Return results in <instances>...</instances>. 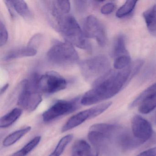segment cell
Instances as JSON below:
<instances>
[{
  "label": "cell",
  "mask_w": 156,
  "mask_h": 156,
  "mask_svg": "<svg viewBox=\"0 0 156 156\" xmlns=\"http://www.w3.org/2000/svg\"><path fill=\"white\" fill-rule=\"evenodd\" d=\"M79 106L78 98L71 100H59L44 112L43 120L45 122L52 121L62 116L75 111Z\"/></svg>",
  "instance_id": "obj_8"
},
{
  "label": "cell",
  "mask_w": 156,
  "mask_h": 156,
  "mask_svg": "<svg viewBox=\"0 0 156 156\" xmlns=\"http://www.w3.org/2000/svg\"><path fill=\"white\" fill-rule=\"evenodd\" d=\"M131 59L128 54L116 57L114 63V67L116 70H123L130 65Z\"/></svg>",
  "instance_id": "obj_22"
},
{
  "label": "cell",
  "mask_w": 156,
  "mask_h": 156,
  "mask_svg": "<svg viewBox=\"0 0 156 156\" xmlns=\"http://www.w3.org/2000/svg\"><path fill=\"white\" fill-rule=\"evenodd\" d=\"M115 4L112 2H108L102 6L100 11L102 14L108 15L112 13L115 9Z\"/></svg>",
  "instance_id": "obj_24"
},
{
  "label": "cell",
  "mask_w": 156,
  "mask_h": 156,
  "mask_svg": "<svg viewBox=\"0 0 156 156\" xmlns=\"http://www.w3.org/2000/svg\"><path fill=\"white\" fill-rule=\"evenodd\" d=\"M31 129V127L30 126H28L14 131L4 139L2 142L3 146L5 147H8L13 145L27 133H29Z\"/></svg>",
  "instance_id": "obj_17"
},
{
  "label": "cell",
  "mask_w": 156,
  "mask_h": 156,
  "mask_svg": "<svg viewBox=\"0 0 156 156\" xmlns=\"http://www.w3.org/2000/svg\"><path fill=\"white\" fill-rule=\"evenodd\" d=\"M156 108V94H151L142 99L139 105V111L142 114H147Z\"/></svg>",
  "instance_id": "obj_16"
},
{
  "label": "cell",
  "mask_w": 156,
  "mask_h": 156,
  "mask_svg": "<svg viewBox=\"0 0 156 156\" xmlns=\"http://www.w3.org/2000/svg\"><path fill=\"white\" fill-rule=\"evenodd\" d=\"M143 16L149 31L156 36V5L144 12Z\"/></svg>",
  "instance_id": "obj_13"
},
{
  "label": "cell",
  "mask_w": 156,
  "mask_h": 156,
  "mask_svg": "<svg viewBox=\"0 0 156 156\" xmlns=\"http://www.w3.org/2000/svg\"><path fill=\"white\" fill-rule=\"evenodd\" d=\"M56 30L72 45L80 49L90 51L91 46L80 25L71 15H63L55 21Z\"/></svg>",
  "instance_id": "obj_2"
},
{
  "label": "cell",
  "mask_w": 156,
  "mask_h": 156,
  "mask_svg": "<svg viewBox=\"0 0 156 156\" xmlns=\"http://www.w3.org/2000/svg\"><path fill=\"white\" fill-rule=\"evenodd\" d=\"M156 94V83L145 89L142 93H140L136 98L129 105L130 108H133L139 105L142 99L146 96L151 94Z\"/></svg>",
  "instance_id": "obj_21"
},
{
  "label": "cell",
  "mask_w": 156,
  "mask_h": 156,
  "mask_svg": "<svg viewBox=\"0 0 156 156\" xmlns=\"http://www.w3.org/2000/svg\"><path fill=\"white\" fill-rule=\"evenodd\" d=\"M39 91L45 94H52L66 88V80L54 71L47 72L39 77L37 83Z\"/></svg>",
  "instance_id": "obj_7"
},
{
  "label": "cell",
  "mask_w": 156,
  "mask_h": 156,
  "mask_svg": "<svg viewBox=\"0 0 156 156\" xmlns=\"http://www.w3.org/2000/svg\"><path fill=\"white\" fill-rule=\"evenodd\" d=\"M37 51L36 48L28 45L26 47L15 48L10 50L4 56V60L6 61L23 58L31 57L36 55Z\"/></svg>",
  "instance_id": "obj_11"
},
{
  "label": "cell",
  "mask_w": 156,
  "mask_h": 156,
  "mask_svg": "<svg viewBox=\"0 0 156 156\" xmlns=\"http://www.w3.org/2000/svg\"><path fill=\"white\" fill-rule=\"evenodd\" d=\"M137 1L129 0L126 1L117 11L116 16L117 18H121L129 15L132 12L136 4Z\"/></svg>",
  "instance_id": "obj_20"
},
{
  "label": "cell",
  "mask_w": 156,
  "mask_h": 156,
  "mask_svg": "<svg viewBox=\"0 0 156 156\" xmlns=\"http://www.w3.org/2000/svg\"><path fill=\"white\" fill-rule=\"evenodd\" d=\"M136 156H156V147L144 151Z\"/></svg>",
  "instance_id": "obj_25"
},
{
  "label": "cell",
  "mask_w": 156,
  "mask_h": 156,
  "mask_svg": "<svg viewBox=\"0 0 156 156\" xmlns=\"http://www.w3.org/2000/svg\"><path fill=\"white\" fill-rule=\"evenodd\" d=\"M131 75V64L123 70H109L94 82L93 88L84 94L80 103L91 105L111 98L132 79Z\"/></svg>",
  "instance_id": "obj_1"
},
{
  "label": "cell",
  "mask_w": 156,
  "mask_h": 156,
  "mask_svg": "<svg viewBox=\"0 0 156 156\" xmlns=\"http://www.w3.org/2000/svg\"><path fill=\"white\" fill-rule=\"evenodd\" d=\"M22 110L20 108H15L1 117L0 119V127L6 128L15 123L21 115Z\"/></svg>",
  "instance_id": "obj_15"
},
{
  "label": "cell",
  "mask_w": 156,
  "mask_h": 156,
  "mask_svg": "<svg viewBox=\"0 0 156 156\" xmlns=\"http://www.w3.org/2000/svg\"><path fill=\"white\" fill-rule=\"evenodd\" d=\"M111 102H107L81 111L71 117L62 129V132L71 130L80 126L88 119H92L105 112L112 105Z\"/></svg>",
  "instance_id": "obj_6"
},
{
  "label": "cell",
  "mask_w": 156,
  "mask_h": 156,
  "mask_svg": "<svg viewBox=\"0 0 156 156\" xmlns=\"http://www.w3.org/2000/svg\"><path fill=\"white\" fill-rule=\"evenodd\" d=\"M41 137L37 136L28 142L21 149L14 152L11 156H26L32 151L40 143Z\"/></svg>",
  "instance_id": "obj_19"
},
{
  "label": "cell",
  "mask_w": 156,
  "mask_h": 156,
  "mask_svg": "<svg viewBox=\"0 0 156 156\" xmlns=\"http://www.w3.org/2000/svg\"><path fill=\"white\" fill-rule=\"evenodd\" d=\"M49 156H60V155H58V154H57V153H56L55 151H53L52 153H51V154H50V155H49Z\"/></svg>",
  "instance_id": "obj_27"
},
{
  "label": "cell",
  "mask_w": 156,
  "mask_h": 156,
  "mask_svg": "<svg viewBox=\"0 0 156 156\" xmlns=\"http://www.w3.org/2000/svg\"><path fill=\"white\" fill-rule=\"evenodd\" d=\"M79 66L85 79L94 82L109 71L110 62L107 56L100 55L82 61Z\"/></svg>",
  "instance_id": "obj_4"
},
{
  "label": "cell",
  "mask_w": 156,
  "mask_h": 156,
  "mask_svg": "<svg viewBox=\"0 0 156 156\" xmlns=\"http://www.w3.org/2000/svg\"><path fill=\"white\" fill-rule=\"evenodd\" d=\"M38 79L37 75H34L30 79L23 81L18 98V105L29 112L34 111L42 101L37 86Z\"/></svg>",
  "instance_id": "obj_3"
},
{
  "label": "cell",
  "mask_w": 156,
  "mask_h": 156,
  "mask_svg": "<svg viewBox=\"0 0 156 156\" xmlns=\"http://www.w3.org/2000/svg\"><path fill=\"white\" fill-rule=\"evenodd\" d=\"M9 83H7L4 85L2 87L1 89V95H2V94H4V93L6 92V90L8 89V88H9Z\"/></svg>",
  "instance_id": "obj_26"
},
{
  "label": "cell",
  "mask_w": 156,
  "mask_h": 156,
  "mask_svg": "<svg viewBox=\"0 0 156 156\" xmlns=\"http://www.w3.org/2000/svg\"><path fill=\"white\" fill-rule=\"evenodd\" d=\"M6 4L13 8L14 10L23 18L30 19L31 13L27 3L23 0H8L5 1Z\"/></svg>",
  "instance_id": "obj_12"
},
{
  "label": "cell",
  "mask_w": 156,
  "mask_h": 156,
  "mask_svg": "<svg viewBox=\"0 0 156 156\" xmlns=\"http://www.w3.org/2000/svg\"><path fill=\"white\" fill-rule=\"evenodd\" d=\"M47 56L50 62L57 65H70L79 60L78 53L73 45L67 42H58L53 45Z\"/></svg>",
  "instance_id": "obj_5"
},
{
  "label": "cell",
  "mask_w": 156,
  "mask_h": 156,
  "mask_svg": "<svg viewBox=\"0 0 156 156\" xmlns=\"http://www.w3.org/2000/svg\"><path fill=\"white\" fill-rule=\"evenodd\" d=\"M132 133L135 138L142 143L148 140L152 135V128L147 119L139 115H135L131 121Z\"/></svg>",
  "instance_id": "obj_10"
},
{
  "label": "cell",
  "mask_w": 156,
  "mask_h": 156,
  "mask_svg": "<svg viewBox=\"0 0 156 156\" xmlns=\"http://www.w3.org/2000/svg\"><path fill=\"white\" fill-rule=\"evenodd\" d=\"M83 31L87 38L94 39L103 47L107 42L105 30L99 20L93 15L87 17L83 24Z\"/></svg>",
  "instance_id": "obj_9"
},
{
  "label": "cell",
  "mask_w": 156,
  "mask_h": 156,
  "mask_svg": "<svg viewBox=\"0 0 156 156\" xmlns=\"http://www.w3.org/2000/svg\"><path fill=\"white\" fill-rule=\"evenodd\" d=\"M9 38V34L4 23L1 22L0 23V46L2 47L6 44Z\"/></svg>",
  "instance_id": "obj_23"
},
{
  "label": "cell",
  "mask_w": 156,
  "mask_h": 156,
  "mask_svg": "<svg viewBox=\"0 0 156 156\" xmlns=\"http://www.w3.org/2000/svg\"><path fill=\"white\" fill-rule=\"evenodd\" d=\"M128 54L126 49V38L123 34H119L116 38L113 47V55L115 57Z\"/></svg>",
  "instance_id": "obj_18"
},
{
  "label": "cell",
  "mask_w": 156,
  "mask_h": 156,
  "mask_svg": "<svg viewBox=\"0 0 156 156\" xmlns=\"http://www.w3.org/2000/svg\"><path fill=\"white\" fill-rule=\"evenodd\" d=\"M93 152L88 143L81 140L76 141L73 146L72 156H91Z\"/></svg>",
  "instance_id": "obj_14"
}]
</instances>
